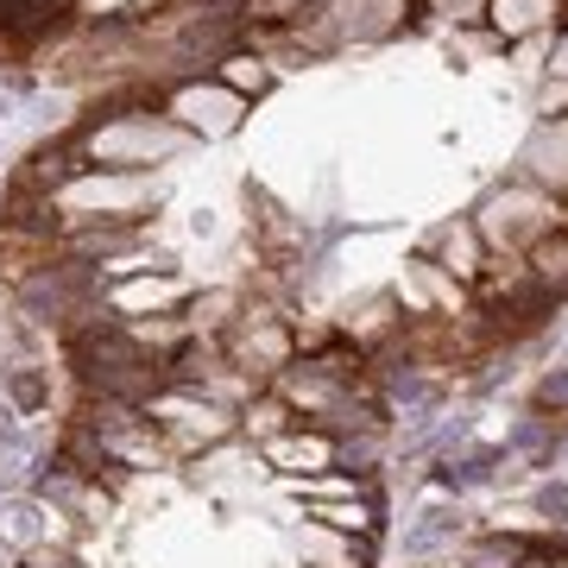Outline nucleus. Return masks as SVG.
Masks as SVG:
<instances>
[{
  "label": "nucleus",
  "instance_id": "1",
  "mask_svg": "<svg viewBox=\"0 0 568 568\" xmlns=\"http://www.w3.org/2000/svg\"><path fill=\"white\" fill-rule=\"evenodd\" d=\"M537 291L549 297H568V234H544V241L530 246V272H525Z\"/></svg>",
  "mask_w": 568,
  "mask_h": 568
},
{
  "label": "nucleus",
  "instance_id": "2",
  "mask_svg": "<svg viewBox=\"0 0 568 568\" xmlns=\"http://www.w3.org/2000/svg\"><path fill=\"white\" fill-rule=\"evenodd\" d=\"M178 108L196 126H209V133H227V126H234V95H203V89H190Z\"/></svg>",
  "mask_w": 568,
  "mask_h": 568
},
{
  "label": "nucleus",
  "instance_id": "3",
  "mask_svg": "<svg viewBox=\"0 0 568 568\" xmlns=\"http://www.w3.org/2000/svg\"><path fill=\"white\" fill-rule=\"evenodd\" d=\"M272 462H284V467H323L328 462V443H323V436H291V443H272Z\"/></svg>",
  "mask_w": 568,
  "mask_h": 568
},
{
  "label": "nucleus",
  "instance_id": "4",
  "mask_svg": "<svg viewBox=\"0 0 568 568\" xmlns=\"http://www.w3.org/2000/svg\"><path fill=\"white\" fill-rule=\"evenodd\" d=\"M525 556H530L525 544H511V537H506V544H499V537H493V544H480V549H474V556H467V568H518V562H525Z\"/></svg>",
  "mask_w": 568,
  "mask_h": 568
},
{
  "label": "nucleus",
  "instance_id": "5",
  "mask_svg": "<svg viewBox=\"0 0 568 568\" xmlns=\"http://www.w3.org/2000/svg\"><path fill=\"white\" fill-rule=\"evenodd\" d=\"M443 537H455V511H424V525L405 537V549H436Z\"/></svg>",
  "mask_w": 568,
  "mask_h": 568
},
{
  "label": "nucleus",
  "instance_id": "6",
  "mask_svg": "<svg viewBox=\"0 0 568 568\" xmlns=\"http://www.w3.org/2000/svg\"><path fill=\"white\" fill-rule=\"evenodd\" d=\"M443 253H448V265H455V272H474V227H448Z\"/></svg>",
  "mask_w": 568,
  "mask_h": 568
},
{
  "label": "nucleus",
  "instance_id": "7",
  "mask_svg": "<svg viewBox=\"0 0 568 568\" xmlns=\"http://www.w3.org/2000/svg\"><path fill=\"white\" fill-rule=\"evenodd\" d=\"M7 386H13V398H20L26 410H39V405H44V379L32 373V366H13V379H7Z\"/></svg>",
  "mask_w": 568,
  "mask_h": 568
},
{
  "label": "nucleus",
  "instance_id": "8",
  "mask_svg": "<svg viewBox=\"0 0 568 568\" xmlns=\"http://www.w3.org/2000/svg\"><path fill=\"white\" fill-rule=\"evenodd\" d=\"M537 511H544V518H556V525H568V487H562V480H549V487L537 493Z\"/></svg>",
  "mask_w": 568,
  "mask_h": 568
},
{
  "label": "nucleus",
  "instance_id": "9",
  "mask_svg": "<svg viewBox=\"0 0 568 568\" xmlns=\"http://www.w3.org/2000/svg\"><path fill=\"white\" fill-rule=\"evenodd\" d=\"M537 405H562L568 410V373H549L544 386H537Z\"/></svg>",
  "mask_w": 568,
  "mask_h": 568
},
{
  "label": "nucleus",
  "instance_id": "10",
  "mask_svg": "<svg viewBox=\"0 0 568 568\" xmlns=\"http://www.w3.org/2000/svg\"><path fill=\"white\" fill-rule=\"evenodd\" d=\"M316 518H328V525H342V530H361V525H366V511H361V506H323Z\"/></svg>",
  "mask_w": 568,
  "mask_h": 568
},
{
  "label": "nucleus",
  "instance_id": "11",
  "mask_svg": "<svg viewBox=\"0 0 568 568\" xmlns=\"http://www.w3.org/2000/svg\"><path fill=\"white\" fill-rule=\"evenodd\" d=\"M436 7H443V13H455V20H474V7H480V0H436Z\"/></svg>",
  "mask_w": 568,
  "mask_h": 568
}]
</instances>
